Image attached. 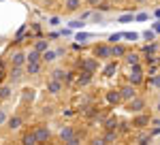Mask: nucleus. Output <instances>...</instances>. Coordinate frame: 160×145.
I'll list each match as a JSON object with an SVG mask.
<instances>
[{"label": "nucleus", "mask_w": 160, "mask_h": 145, "mask_svg": "<svg viewBox=\"0 0 160 145\" xmlns=\"http://www.w3.org/2000/svg\"><path fill=\"white\" fill-rule=\"evenodd\" d=\"M60 139L64 141V143H77L79 139H77V134H75V130L71 128V126H64L60 130Z\"/></svg>", "instance_id": "1"}, {"label": "nucleus", "mask_w": 160, "mask_h": 145, "mask_svg": "<svg viewBox=\"0 0 160 145\" xmlns=\"http://www.w3.org/2000/svg\"><path fill=\"white\" fill-rule=\"evenodd\" d=\"M81 71H88V72H94L98 71V58H86L81 62Z\"/></svg>", "instance_id": "2"}, {"label": "nucleus", "mask_w": 160, "mask_h": 145, "mask_svg": "<svg viewBox=\"0 0 160 145\" xmlns=\"http://www.w3.org/2000/svg\"><path fill=\"white\" fill-rule=\"evenodd\" d=\"M143 109H145V100H143V98L135 96L132 100H128V111H132V113H141Z\"/></svg>", "instance_id": "3"}, {"label": "nucleus", "mask_w": 160, "mask_h": 145, "mask_svg": "<svg viewBox=\"0 0 160 145\" xmlns=\"http://www.w3.org/2000/svg\"><path fill=\"white\" fill-rule=\"evenodd\" d=\"M94 58L109 60V58H111V47H109V45H96V47H94Z\"/></svg>", "instance_id": "4"}, {"label": "nucleus", "mask_w": 160, "mask_h": 145, "mask_svg": "<svg viewBox=\"0 0 160 145\" xmlns=\"http://www.w3.org/2000/svg\"><path fill=\"white\" fill-rule=\"evenodd\" d=\"M120 94H122V100H132V98L137 96V85H132V83H128V85H124L122 90H120Z\"/></svg>", "instance_id": "5"}, {"label": "nucleus", "mask_w": 160, "mask_h": 145, "mask_svg": "<svg viewBox=\"0 0 160 145\" xmlns=\"http://www.w3.org/2000/svg\"><path fill=\"white\" fill-rule=\"evenodd\" d=\"M34 134H37V141H38V143L49 141V137H51V132H49V128H47V126H37V128H34Z\"/></svg>", "instance_id": "6"}, {"label": "nucleus", "mask_w": 160, "mask_h": 145, "mask_svg": "<svg viewBox=\"0 0 160 145\" xmlns=\"http://www.w3.org/2000/svg\"><path fill=\"white\" fill-rule=\"evenodd\" d=\"M62 83H64V81H60V79H49V81H47V92H49V94H58L62 90Z\"/></svg>", "instance_id": "7"}, {"label": "nucleus", "mask_w": 160, "mask_h": 145, "mask_svg": "<svg viewBox=\"0 0 160 145\" xmlns=\"http://www.w3.org/2000/svg\"><path fill=\"white\" fill-rule=\"evenodd\" d=\"M120 100H122L120 90H111V92H107V102H111V105H118Z\"/></svg>", "instance_id": "8"}, {"label": "nucleus", "mask_w": 160, "mask_h": 145, "mask_svg": "<svg viewBox=\"0 0 160 145\" xmlns=\"http://www.w3.org/2000/svg\"><path fill=\"white\" fill-rule=\"evenodd\" d=\"M11 62H13V66H22L24 62H28L26 60V53H22V51H15L11 56Z\"/></svg>", "instance_id": "9"}, {"label": "nucleus", "mask_w": 160, "mask_h": 145, "mask_svg": "<svg viewBox=\"0 0 160 145\" xmlns=\"http://www.w3.org/2000/svg\"><path fill=\"white\" fill-rule=\"evenodd\" d=\"M51 79H60V81H68L71 77H68V72L62 71V68H56V71L51 72Z\"/></svg>", "instance_id": "10"}, {"label": "nucleus", "mask_w": 160, "mask_h": 145, "mask_svg": "<svg viewBox=\"0 0 160 145\" xmlns=\"http://www.w3.org/2000/svg\"><path fill=\"white\" fill-rule=\"evenodd\" d=\"M90 81H92V72H88V71L79 72V77H77V83L79 85H88Z\"/></svg>", "instance_id": "11"}, {"label": "nucleus", "mask_w": 160, "mask_h": 145, "mask_svg": "<svg viewBox=\"0 0 160 145\" xmlns=\"http://www.w3.org/2000/svg\"><path fill=\"white\" fill-rule=\"evenodd\" d=\"M7 126H9L11 130H17V128L22 126V118H19V115H13V118H9V120H7Z\"/></svg>", "instance_id": "12"}, {"label": "nucleus", "mask_w": 160, "mask_h": 145, "mask_svg": "<svg viewBox=\"0 0 160 145\" xmlns=\"http://www.w3.org/2000/svg\"><path fill=\"white\" fill-rule=\"evenodd\" d=\"M149 118L148 115H137L135 120H132V126H137V128H143V126H145V124H149Z\"/></svg>", "instance_id": "13"}, {"label": "nucleus", "mask_w": 160, "mask_h": 145, "mask_svg": "<svg viewBox=\"0 0 160 145\" xmlns=\"http://www.w3.org/2000/svg\"><path fill=\"white\" fill-rule=\"evenodd\" d=\"M41 60H43V62H53V60H58V51H47V49H45V51L41 53Z\"/></svg>", "instance_id": "14"}, {"label": "nucleus", "mask_w": 160, "mask_h": 145, "mask_svg": "<svg viewBox=\"0 0 160 145\" xmlns=\"http://www.w3.org/2000/svg\"><path fill=\"white\" fill-rule=\"evenodd\" d=\"M9 79H11L13 83H17L22 79V66H13V71L9 72Z\"/></svg>", "instance_id": "15"}, {"label": "nucleus", "mask_w": 160, "mask_h": 145, "mask_svg": "<svg viewBox=\"0 0 160 145\" xmlns=\"http://www.w3.org/2000/svg\"><path fill=\"white\" fill-rule=\"evenodd\" d=\"M41 71V60L38 62H28V75H38Z\"/></svg>", "instance_id": "16"}, {"label": "nucleus", "mask_w": 160, "mask_h": 145, "mask_svg": "<svg viewBox=\"0 0 160 145\" xmlns=\"http://www.w3.org/2000/svg\"><path fill=\"white\" fill-rule=\"evenodd\" d=\"M128 81L132 85H139L143 81V75H141V72H130V75H128Z\"/></svg>", "instance_id": "17"}, {"label": "nucleus", "mask_w": 160, "mask_h": 145, "mask_svg": "<svg viewBox=\"0 0 160 145\" xmlns=\"http://www.w3.org/2000/svg\"><path fill=\"white\" fill-rule=\"evenodd\" d=\"M124 53H126L124 47H120V45H115V43H113V47H111V58H122Z\"/></svg>", "instance_id": "18"}, {"label": "nucleus", "mask_w": 160, "mask_h": 145, "mask_svg": "<svg viewBox=\"0 0 160 145\" xmlns=\"http://www.w3.org/2000/svg\"><path fill=\"white\" fill-rule=\"evenodd\" d=\"M26 60H28V62H38V60H41V51H37V49L28 51V53H26Z\"/></svg>", "instance_id": "19"}, {"label": "nucleus", "mask_w": 160, "mask_h": 145, "mask_svg": "<svg viewBox=\"0 0 160 145\" xmlns=\"http://www.w3.org/2000/svg\"><path fill=\"white\" fill-rule=\"evenodd\" d=\"M22 141H24L26 145H32V143H38V141H37V134H34V130H32V132H26V134H24V139H22Z\"/></svg>", "instance_id": "20"}, {"label": "nucleus", "mask_w": 160, "mask_h": 145, "mask_svg": "<svg viewBox=\"0 0 160 145\" xmlns=\"http://www.w3.org/2000/svg\"><path fill=\"white\" fill-rule=\"evenodd\" d=\"M118 71V64H115V62H109V64H107V66H105V75H107V77H111V75H113V72Z\"/></svg>", "instance_id": "21"}, {"label": "nucleus", "mask_w": 160, "mask_h": 145, "mask_svg": "<svg viewBox=\"0 0 160 145\" xmlns=\"http://www.w3.org/2000/svg\"><path fill=\"white\" fill-rule=\"evenodd\" d=\"M124 58H126V62L132 66V64H139V56L137 53H124Z\"/></svg>", "instance_id": "22"}, {"label": "nucleus", "mask_w": 160, "mask_h": 145, "mask_svg": "<svg viewBox=\"0 0 160 145\" xmlns=\"http://www.w3.org/2000/svg\"><path fill=\"white\" fill-rule=\"evenodd\" d=\"M79 4H81L79 0H66V9H68V11H77Z\"/></svg>", "instance_id": "23"}, {"label": "nucleus", "mask_w": 160, "mask_h": 145, "mask_svg": "<svg viewBox=\"0 0 160 145\" xmlns=\"http://www.w3.org/2000/svg\"><path fill=\"white\" fill-rule=\"evenodd\" d=\"M34 49H37V51H41V53H43V51H45V49H47V41H43V38H41V41H37V43H34Z\"/></svg>", "instance_id": "24"}, {"label": "nucleus", "mask_w": 160, "mask_h": 145, "mask_svg": "<svg viewBox=\"0 0 160 145\" xmlns=\"http://www.w3.org/2000/svg\"><path fill=\"white\" fill-rule=\"evenodd\" d=\"M143 38H145V41H149V43H152V41H154V38H156V32H154V30H145V32H143Z\"/></svg>", "instance_id": "25"}, {"label": "nucleus", "mask_w": 160, "mask_h": 145, "mask_svg": "<svg viewBox=\"0 0 160 145\" xmlns=\"http://www.w3.org/2000/svg\"><path fill=\"white\" fill-rule=\"evenodd\" d=\"M9 96H11V88H0V98L7 100Z\"/></svg>", "instance_id": "26"}, {"label": "nucleus", "mask_w": 160, "mask_h": 145, "mask_svg": "<svg viewBox=\"0 0 160 145\" xmlns=\"http://www.w3.org/2000/svg\"><path fill=\"white\" fill-rule=\"evenodd\" d=\"M154 51H156V43H154V41H152V43H149L148 47H145V53H148V56H152V53H154Z\"/></svg>", "instance_id": "27"}, {"label": "nucleus", "mask_w": 160, "mask_h": 145, "mask_svg": "<svg viewBox=\"0 0 160 145\" xmlns=\"http://www.w3.org/2000/svg\"><path fill=\"white\" fill-rule=\"evenodd\" d=\"M34 98V90H24V100H32Z\"/></svg>", "instance_id": "28"}, {"label": "nucleus", "mask_w": 160, "mask_h": 145, "mask_svg": "<svg viewBox=\"0 0 160 145\" xmlns=\"http://www.w3.org/2000/svg\"><path fill=\"white\" fill-rule=\"evenodd\" d=\"M149 83L154 85V88H160V75H154V77H152V81H149Z\"/></svg>", "instance_id": "29"}, {"label": "nucleus", "mask_w": 160, "mask_h": 145, "mask_svg": "<svg viewBox=\"0 0 160 145\" xmlns=\"http://www.w3.org/2000/svg\"><path fill=\"white\" fill-rule=\"evenodd\" d=\"M124 38H128V41H137V38H139V34H137V32H126V34H124Z\"/></svg>", "instance_id": "30"}, {"label": "nucleus", "mask_w": 160, "mask_h": 145, "mask_svg": "<svg viewBox=\"0 0 160 145\" xmlns=\"http://www.w3.org/2000/svg\"><path fill=\"white\" fill-rule=\"evenodd\" d=\"M88 38H90V34H86V32H81V34H77V41H79V43H86Z\"/></svg>", "instance_id": "31"}, {"label": "nucleus", "mask_w": 160, "mask_h": 145, "mask_svg": "<svg viewBox=\"0 0 160 145\" xmlns=\"http://www.w3.org/2000/svg\"><path fill=\"white\" fill-rule=\"evenodd\" d=\"M113 139H115V130H109V132L105 134V139H102V141H113Z\"/></svg>", "instance_id": "32"}, {"label": "nucleus", "mask_w": 160, "mask_h": 145, "mask_svg": "<svg viewBox=\"0 0 160 145\" xmlns=\"http://www.w3.org/2000/svg\"><path fill=\"white\" fill-rule=\"evenodd\" d=\"M71 28H75V30H77V28H83V22L75 19V22H71Z\"/></svg>", "instance_id": "33"}, {"label": "nucleus", "mask_w": 160, "mask_h": 145, "mask_svg": "<svg viewBox=\"0 0 160 145\" xmlns=\"http://www.w3.org/2000/svg\"><path fill=\"white\" fill-rule=\"evenodd\" d=\"M122 36H124V34H111V36H109V43H118Z\"/></svg>", "instance_id": "34"}, {"label": "nucleus", "mask_w": 160, "mask_h": 145, "mask_svg": "<svg viewBox=\"0 0 160 145\" xmlns=\"http://www.w3.org/2000/svg\"><path fill=\"white\" fill-rule=\"evenodd\" d=\"M135 19H137V22H145V19H148V13H139Z\"/></svg>", "instance_id": "35"}, {"label": "nucleus", "mask_w": 160, "mask_h": 145, "mask_svg": "<svg viewBox=\"0 0 160 145\" xmlns=\"http://www.w3.org/2000/svg\"><path fill=\"white\" fill-rule=\"evenodd\" d=\"M152 124H154V128H156V130H160V118H154Z\"/></svg>", "instance_id": "36"}, {"label": "nucleus", "mask_w": 160, "mask_h": 145, "mask_svg": "<svg viewBox=\"0 0 160 145\" xmlns=\"http://www.w3.org/2000/svg\"><path fill=\"white\" fill-rule=\"evenodd\" d=\"M152 30H154L156 34H160V19H158V22H154V28H152Z\"/></svg>", "instance_id": "37"}, {"label": "nucleus", "mask_w": 160, "mask_h": 145, "mask_svg": "<svg viewBox=\"0 0 160 145\" xmlns=\"http://www.w3.org/2000/svg\"><path fill=\"white\" fill-rule=\"evenodd\" d=\"M4 122H7V113H4V111H2V109H0V126H2V124H4Z\"/></svg>", "instance_id": "38"}, {"label": "nucleus", "mask_w": 160, "mask_h": 145, "mask_svg": "<svg viewBox=\"0 0 160 145\" xmlns=\"http://www.w3.org/2000/svg\"><path fill=\"white\" fill-rule=\"evenodd\" d=\"M92 19L98 24V22H102V15H100V13H94V15H92Z\"/></svg>", "instance_id": "39"}, {"label": "nucleus", "mask_w": 160, "mask_h": 145, "mask_svg": "<svg viewBox=\"0 0 160 145\" xmlns=\"http://www.w3.org/2000/svg\"><path fill=\"white\" fill-rule=\"evenodd\" d=\"M86 2L90 4V7H98V2H100V0H86Z\"/></svg>", "instance_id": "40"}, {"label": "nucleus", "mask_w": 160, "mask_h": 145, "mask_svg": "<svg viewBox=\"0 0 160 145\" xmlns=\"http://www.w3.org/2000/svg\"><path fill=\"white\" fill-rule=\"evenodd\" d=\"M49 24H51V26H58V24H60V19H58V17H51Z\"/></svg>", "instance_id": "41"}, {"label": "nucleus", "mask_w": 160, "mask_h": 145, "mask_svg": "<svg viewBox=\"0 0 160 145\" xmlns=\"http://www.w3.org/2000/svg\"><path fill=\"white\" fill-rule=\"evenodd\" d=\"M132 19V15H124V17H120V22H130Z\"/></svg>", "instance_id": "42"}, {"label": "nucleus", "mask_w": 160, "mask_h": 145, "mask_svg": "<svg viewBox=\"0 0 160 145\" xmlns=\"http://www.w3.org/2000/svg\"><path fill=\"white\" fill-rule=\"evenodd\" d=\"M135 2H139V4H143V2H148V0H135Z\"/></svg>", "instance_id": "43"}, {"label": "nucleus", "mask_w": 160, "mask_h": 145, "mask_svg": "<svg viewBox=\"0 0 160 145\" xmlns=\"http://www.w3.org/2000/svg\"><path fill=\"white\" fill-rule=\"evenodd\" d=\"M156 109H158V111H160V96H158V107H156Z\"/></svg>", "instance_id": "44"}, {"label": "nucleus", "mask_w": 160, "mask_h": 145, "mask_svg": "<svg viewBox=\"0 0 160 145\" xmlns=\"http://www.w3.org/2000/svg\"><path fill=\"white\" fill-rule=\"evenodd\" d=\"M156 17H160V9H158V11H156Z\"/></svg>", "instance_id": "45"}]
</instances>
